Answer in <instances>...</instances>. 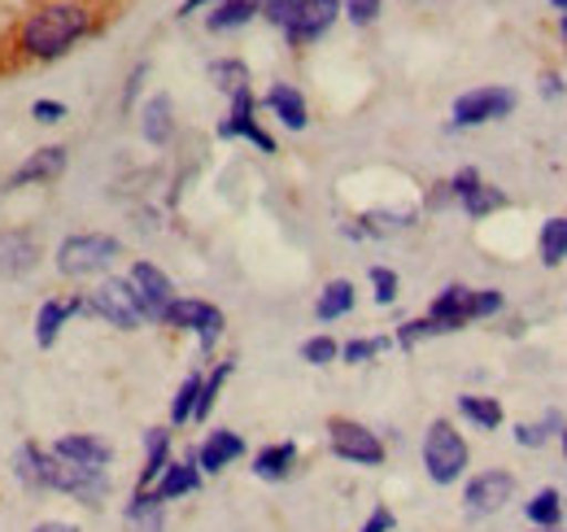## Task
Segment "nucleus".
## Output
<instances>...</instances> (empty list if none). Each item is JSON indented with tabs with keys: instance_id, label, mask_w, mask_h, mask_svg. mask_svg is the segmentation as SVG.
<instances>
[{
	"instance_id": "35",
	"label": "nucleus",
	"mask_w": 567,
	"mask_h": 532,
	"mask_svg": "<svg viewBox=\"0 0 567 532\" xmlns=\"http://www.w3.org/2000/svg\"><path fill=\"white\" fill-rule=\"evenodd\" d=\"M458 205H463V214H467V218H489V214H497V209H506L511 197H506L502 188H494V184H485V180H481L467 197L458 201Z\"/></svg>"
},
{
	"instance_id": "29",
	"label": "nucleus",
	"mask_w": 567,
	"mask_h": 532,
	"mask_svg": "<svg viewBox=\"0 0 567 532\" xmlns=\"http://www.w3.org/2000/svg\"><path fill=\"white\" fill-rule=\"evenodd\" d=\"M524 515H528L537 529H559V524H564V515H567L564 493H559V489H537V493H533V502L524 507Z\"/></svg>"
},
{
	"instance_id": "4",
	"label": "nucleus",
	"mask_w": 567,
	"mask_h": 532,
	"mask_svg": "<svg viewBox=\"0 0 567 532\" xmlns=\"http://www.w3.org/2000/svg\"><path fill=\"white\" fill-rule=\"evenodd\" d=\"M83 306H87V315H96L101 324H110L118 332H136V328L148 324L136 288L127 284V275H105L92 293H83Z\"/></svg>"
},
{
	"instance_id": "7",
	"label": "nucleus",
	"mask_w": 567,
	"mask_h": 532,
	"mask_svg": "<svg viewBox=\"0 0 567 532\" xmlns=\"http://www.w3.org/2000/svg\"><path fill=\"white\" fill-rule=\"evenodd\" d=\"M162 324L175 328V332H193L202 340V354H210L214 345L223 340V332H227V315L214 301H202V297H175L166 306Z\"/></svg>"
},
{
	"instance_id": "28",
	"label": "nucleus",
	"mask_w": 567,
	"mask_h": 532,
	"mask_svg": "<svg viewBox=\"0 0 567 532\" xmlns=\"http://www.w3.org/2000/svg\"><path fill=\"white\" fill-rule=\"evenodd\" d=\"M258 13H262L258 0H218L210 9V18H206V27L214 35H227V31H240L245 22H254Z\"/></svg>"
},
{
	"instance_id": "36",
	"label": "nucleus",
	"mask_w": 567,
	"mask_h": 532,
	"mask_svg": "<svg viewBox=\"0 0 567 532\" xmlns=\"http://www.w3.org/2000/svg\"><path fill=\"white\" fill-rule=\"evenodd\" d=\"M384 349H393V336H354V340L341 345V362L362 367V362H375Z\"/></svg>"
},
{
	"instance_id": "39",
	"label": "nucleus",
	"mask_w": 567,
	"mask_h": 532,
	"mask_svg": "<svg viewBox=\"0 0 567 532\" xmlns=\"http://www.w3.org/2000/svg\"><path fill=\"white\" fill-rule=\"evenodd\" d=\"M427 336H441V328H436L427 315H424V319H406V324L393 332V345H402V349H415V345H420V340H427Z\"/></svg>"
},
{
	"instance_id": "25",
	"label": "nucleus",
	"mask_w": 567,
	"mask_h": 532,
	"mask_svg": "<svg viewBox=\"0 0 567 532\" xmlns=\"http://www.w3.org/2000/svg\"><path fill=\"white\" fill-rule=\"evenodd\" d=\"M13 480L22 484V489H31V493H44V467H49V450L40 446V441H22L18 450H13Z\"/></svg>"
},
{
	"instance_id": "43",
	"label": "nucleus",
	"mask_w": 567,
	"mask_h": 532,
	"mask_svg": "<svg viewBox=\"0 0 567 532\" xmlns=\"http://www.w3.org/2000/svg\"><path fill=\"white\" fill-rule=\"evenodd\" d=\"M71 110H66V101H49V96H40L35 105H31V119L35 123H62Z\"/></svg>"
},
{
	"instance_id": "45",
	"label": "nucleus",
	"mask_w": 567,
	"mask_h": 532,
	"mask_svg": "<svg viewBox=\"0 0 567 532\" xmlns=\"http://www.w3.org/2000/svg\"><path fill=\"white\" fill-rule=\"evenodd\" d=\"M144 79H148V62H141V66L132 70V74H127V88H123V110H132V105L141 101Z\"/></svg>"
},
{
	"instance_id": "48",
	"label": "nucleus",
	"mask_w": 567,
	"mask_h": 532,
	"mask_svg": "<svg viewBox=\"0 0 567 532\" xmlns=\"http://www.w3.org/2000/svg\"><path fill=\"white\" fill-rule=\"evenodd\" d=\"M31 532H79L71 520H44V524H35Z\"/></svg>"
},
{
	"instance_id": "22",
	"label": "nucleus",
	"mask_w": 567,
	"mask_h": 532,
	"mask_svg": "<svg viewBox=\"0 0 567 532\" xmlns=\"http://www.w3.org/2000/svg\"><path fill=\"white\" fill-rule=\"evenodd\" d=\"M197 489H202L197 454H188V459H171V467L162 471V480L153 484V493H157L162 502H179V498H188V493H197Z\"/></svg>"
},
{
	"instance_id": "3",
	"label": "nucleus",
	"mask_w": 567,
	"mask_h": 532,
	"mask_svg": "<svg viewBox=\"0 0 567 532\" xmlns=\"http://www.w3.org/2000/svg\"><path fill=\"white\" fill-rule=\"evenodd\" d=\"M472 467V450L450 419H432L424 432V471L432 484H458Z\"/></svg>"
},
{
	"instance_id": "42",
	"label": "nucleus",
	"mask_w": 567,
	"mask_h": 532,
	"mask_svg": "<svg viewBox=\"0 0 567 532\" xmlns=\"http://www.w3.org/2000/svg\"><path fill=\"white\" fill-rule=\"evenodd\" d=\"M445 184H450V197L463 201L467 193H472V188H476V184H481V171H476V166H463V171H454Z\"/></svg>"
},
{
	"instance_id": "8",
	"label": "nucleus",
	"mask_w": 567,
	"mask_h": 532,
	"mask_svg": "<svg viewBox=\"0 0 567 532\" xmlns=\"http://www.w3.org/2000/svg\"><path fill=\"white\" fill-rule=\"evenodd\" d=\"M328 446L341 463H354V467H380L384 463V441L380 432H371L367 423L358 419H328Z\"/></svg>"
},
{
	"instance_id": "24",
	"label": "nucleus",
	"mask_w": 567,
	"mask_h": 532,
	"mask_svg": "<svg viewBox=\"0 0 567 532\" xmlns=\"http://www.w3.org/2000/svg\"><path fill=\"white\" fill-rule=\"evenodd\" d=\"M166 467H171V428H148L144 432V467L136 475V489H153Z\"/></svg>"
},
{
	"instance_id": "34",
	"label": "nucleus",
	"mask_w": 567,
	"mask_h": 532,
	"mask_svg": "<svg viewBox=\"0 0 567 532\" xmlns=\"http://www.w3.org/2000/svg\"><path fill=\"white\" fill-rule=\"evenodd\" d=\"M231 371H236V358H223L218 367H214L210 376H206V385H202V398H197V415H193V423H206L214 415V406H218V393H223V385L231 380Z\"/></svg>"
},
{
	"instance_id": "6",
	"label": "nucleus",
	"mask_w": 567,
	"mask_h": 532,
	"mask_svg": "<svg viewBox=\"0 0 567 532\" xmlns=\"http://www.w3.org/2000/svg\"><path fill=\"white\" fill-rule=\"evenodd\" d=\"M44 493H66L79 507H101L110 498V467H79L66 463L49 450V467H44Z\"/></svg>"
},
{
	"instance_id": "44",
	"label": "nucleus",
	"mask_w": 567,
	"mask_h": 532,
	"mask_svg": "<svg viewBox=\"0 0 567 532\" xmlns=\"http://www.w3.org/2000/svg\"><path fill=\"white\" fill-rule=\"evenodd\" d=\"M515 441H519L524 450H537V446L550 441V432H546L542 423H515Z\"/></svg>"
},
{
	"instance_id": "53",
	"label": "nucleus",
	"mask_w": 567,
	"mask_h": 532,
	"mask_svg": "<svg viewBox=\"0 0 567 532\" xmlns=\"http://www.w3.org/2000/svg\"><path fill=\"white\" fill-rule=\"evenodd\" d=\"M564 459H567V432H564Z\"/></svg>"
},
{
	"instance_id": "20",
	"label": "nucleus",
	"mask_w": 567,
	"mask_h": 532,
	"mask_svg": "<svg viewBox=\"0 0 567 532\" xmlns=\"http://www.w3.org/2000/svg\"><path fill=\"white\" fill-rule=\"evenodd\" d=\"M262 110H271V119H280L288 132H306L310 127V105L292 83H271L262 96Z\"/></svg>"
},
{
	"instance_id": "10",
	"label": "nucleus",
	"mask_w": 567,
	"mask_h": 532,
	"mask_svg": "<svg viewBox=\"0 0 567 532\" xmlns=\"http://www.w3.org/2000/svg\"><path fill=\"white\" fill-rule=\"evenodd\" d=\"M66 166H71V149H66V144H44V149L27 153V157L4 175V188H9V193H18V188L53 184V180H62V175H66Z\"/></svg>"
},
{
	"instance_id": "54",
	"label": "nucleus",
	"mask_w": 567,
	"mask_h": 532,
	"mask_svg": "<svg viewBox=\"0 0 567 532\" xmlns=\"http://www.w3.org/2000/svg\"><path fill=\"white\" fill-rule=\"evenodd\" d=\"M258 4H262V9H267V4H271V0H258Z\"/></svg>"
},
{
	"instance_id": "21",
	"label": "nucleus",
	"mask_w": 567,
	"mask_h": 532,
	"mask_svg": "<svg viewBox=\"0 0 567 532\" xmlns=\"http://www.w3.org/2000/svg\"><path fill=\"white\" fill-rule=\"evenodd\" d=\"M141 135L153 149H166L175 140V101L166 92H153L141 105Z\"/></svg>"
},
{
	"instance_id": "38",
	"label": "nucleus",
	"mask_w": 567,
	"mask_h": 532,
	"mask_svg": "<svg viewBox=\"0 0 567 532\" xmlns=\"http://www.w3.org/2000/svg\"><path fill=\"white\" fill-rule=\"evenodd\" d=\"M367 279H371L375 306H393V301H398L402 279H398V270H393V266H371V270H367Z\"/></svg>"
},
{
	"instance_id": "37",
	"label": "nucleus",
	"mask_w": 567,
	"mask_h": 532,
	"mask_svg": "<svg viewBox=\"0 0 567 532\" xmlns=\"http://www.w3.org/2000/svg\"><path fill=\"white\" fill-rule=\"evenodd\" d=\"M301 362H310V367H332V362H341V345L328 332L310 336V340H301Z\"/></svg>"
},
{
	"instance_id": "9",
	"label": "nucleus",
	"mask_w": 567,
	"mask_h": 532,
	"mask_svg": "<svg viewBox=\"0 0 567 532\" xmlns=\"http://www.w3.org/2000/svg\"><path fill=\"white\" fill-rule=\"evenodd\" d=\"M511 110H515V92L497 88V83H485V88H472V92H463L454 101L450 123L454 127H485V123H502Z\"/></svg>"
},
{
	"instance_id": "32",
	"label": "nucleus",
	"mask_w": 567,
	"mask_h": 532,
	"mask_svg": "<svg viewBox=\"0 0 567 532\" xmlns=\"http://www.w3.org/2000/svg\"><path fill=\"white\" fill-rule=\"evenodd\" d=\"M537 249H542V263H546V266H564L567 263V214H559V218H546V223H542Z\"/></svg>"
},
{
	"instance_id": "13",
	"label": "nucleus",
	"mask_w": 567,
	"mask_h": 532,
	"mask_svg": "<svg viewBox=\"0 0 567 532\" xmlns=\"http://www.w3.org/2000/svg\"><path fill=\"white\" fill-rule=\"evenodd\" d=\"M127 284L136 288L141 310H144V319H148V324H162L166 306L179 297V293H175V284H171V275H166L162 266H153V263H132V270H127Z\"/></svg>"
},
{
	"instance_id": "12",
	"label": "nucleus",
	"mask_w": 567,
	"mask_h": 532,
	"mask_svg": "<svg viewBox=\"0 0 567 532\" xmlns=\"http://www.w3.org/2000/svg\"><path fill=\"white\" fill-rule=\"evenodd\" d=\"M511 498H515V475L494 467V471H481V475L467 480V489H463V511H467V515H497Z\"/></svg>"
},
{
	"instance_id": "16",
	"label": "nucleus",
	"mask_w": 567,
	"mask_h": 532,
	"mask_svg": "<svg viewBox=\"0 0 567 532\" xmlns=\"http://www.w3.org/2000/svg\"><path fill=\"white\" fill-rule=\"evenodd\" d=\"M74 315H87L83 293H79V297H71V301H62V297L40 301V310H35V345H40V349H53V345L62 340V328L71 324Z\"/></svg>"
},
{
	"instance_id": "27",
	"label": "nucleus",
	"mask_w": 567,
	"mask_h": 532,
	"mask_svg": "<svg viewBox=\"0 0 567 532\" xmlns=\"http://www.w3.org/2000/svg\"><path fill=\"white\" fill-rule=\"evenodd\" d=\"M292 467H297V441H276V446H267V450L254 454V475L258 480H271V484L288 480Z\"/></svg>"
},
{
	"instance_id": "11",
	"label": "nucleus",
	"mask_w": 567,
	"mask_h": 532,
	"mask_svg": "<svg viewBox=\"0 0 567 532\" xmlns=\"http://www.w3.org/2000/svg\"><path fill=\"white\" fill-rule=\"evenodd\" d=\"M218 140H249L258 153H280V144H276V135L262 132V123H258V101H254V88L249 92H236L231 96V110H227V119L218 123Z\"/></svg>"
},
{
	"instance_id": "26",
	"label": "nucleus",
	"mask_w": 567,
	"mask_h": 532,
	"mask_svg": "<svg viewBox=\"0 0 567 532\" xmlns=\"http://www.w3.org/2000/svg\"><path fill=\"white\" fill-rule=\"evenodd\" d=\"M358 293L350 279H328L323 284V293L315 297V319L319 324H337V319H346L350 310H354Z\"/></svg>"
},
{
	"instance_id": "15",
	"label": "nucleus",
	"mask_w": 567,
	"mask_h": 532,
	"mask_svg": "<svg viewBox=\"0 0 567 532\" xmlns=\"http://www.w3.org/2000/svg\"><path fill=\"white\" fill-rule=\"evenodd\" d=\"M40 263V245L27 227H9L0 232V279H22Z\"/></svg>"
},
{
	"instance_id": "30",
	"label": "nucleus",
	"mask_w": 567,
	"mask_h": 532,
	"mask_svg": "<svg viewBox=\"0 0 567 532\" xmlns=\"http://www.w3.org/2000/svg\"><path fill=\"white\" fill-rule=\"evenodd\" d=\"M458 415L467 419V423H476L481 432H494V428H502V406H497V398H485V393H463L458 398Z\"/></svg>"
},
{
	"instance_id": "40",
	"label": "nucleus",
	"mask_w": 567,
	"mask_h": 532,
	"mask_svg": "<svg viewBox=\"0 0 567 532\" xmlns=\"http://www.w3.org/2000/svg\"><path fill=\"white\" fill-rule=\"evenodd\" d=\"M502 306H506L502 288H476V293H472V324H476V319H494V315H502Z\"/></svg>"
},
{
	"instance_id": "50",
	"label": "nucleus",
	"mask_w": 567,
	"mask_h": 532,
	"mask_svg": "<svg viewBox=\"0 0 567 532\" xmlns=\"http://www.w3.org/2000/svg\"><path fill=\"white\" fill-rule=\"evenodd\" d=\"M288 4H297V0H271V4L262 9V18H271V13H280V9H288Z\"/></svg>"
},
{
	"instance_id": "56",
	"label": "nucleus",
	"mask_w": 567,
	"mask_h": 532,
	"mask_svg": "<svg viewBox=\"0 0 567 532\" xmlns=\"http://www.w3.org/2000/svg\"><path fill=\"white\" fill-rule=\"evenodd\" d=\"M564 507H567V502H564Z\"/></svg>"
},
{
	"instance_id": "31",
	"label": "nucleus",
	"mask_w": 567,
	"mask_h": 532,
	"mask_svg": "<svg viewBox=\"0 0 567 532\" xmlns=\"http://www.w3.org/2000/svg\"><path fill=\"white\" fill-rule=\"evenodd\" d=\"M210 83L231 101L236 92H249V66L240 62V58H218V62H210Z\"/></svg>"
},
{
	"instance_id": "17",
	"label": "nucleus",
	"mask_w": 567,
	"mask_h": 532,
	"mask_svg": "<svg viewBox=\"0 0 567 532\" xmlns=\"http://www.w3.org/2000/svg\"><path fill=\"white\" fill-rule=\"evenodd\" d=\"M240 459H245V437L231 432V428H214L210 437L197 446V467H202V475H218V471H227V467L240 463Z\"/></svg>"
},
{
	"instance_id": "47",
	"label": "nucleus",
	"mask_w": 567,
	"mask_h": 532,
	"mask_svg": "<svg viewBox=\"0 0 567 532\" xmlns=\"http://www.w3.org/2000/svg\"><path fill=\"white\" fill-rule=\"evenodd\" d=\"M537 92H542L546 101H559V96H564V79H559V74H542V79H537Z\"/></svg>"
},
{
	"instance_id": "18",
	"label": "nucleus",
	"mask_w": 567,
	"mask_h": 532,
	"mask_svg": "<svg viewBox=\"0 0 567 532\" xmlns=\"http://www.w3.org/2000/svg\"><path fill=\"white\" fill-rule=\"evenodd\" d=\"M49 450H53L58 459L79 463V467H110L114 463L110 441H101V437H92V432H66V437H58Z\"/></svg>"
},
{
	"instance_id": "41",
	"label": "nucleus",
	"mask_w": 567,
	"mask_h": 532,
	"mask_svg": "<svg viewBox=\"0 0 567 532\" xmlns=\"http://www.w3.org/2000/svg\"><path fill=\"white\" fill-rule=\"evenodd\" d=\"M341 9H346V18L354 27H371L380 18V0H341Z\"/></svg>"
},
{
	"instance_id": "52",
	"label": "nucleus",
	"mask_w": 567,
	"mask_h": 532,
	"mask_svg": "<svg viewBox=\"0 0 567 532\" xmlns=\"http://www.w3.org/2000/svg\"><path fill=\"white\" fill-rule=\"evenodd\" d=\"M550 4H555V9H564V13H567V0H550Z\"/></svg>"
},
{
	"instance_id": "19",
	"label": "nucleus",
	"mask_w": 567,
	"mask_h": 532,
	"mask_svg": "<svg viewBox=\"0 0 567 532\" xmlns=\"http://www.w3.org/2000/svg\"><path fill=\"white\" fill-rule=\"evenodd\" d=\"M415 209H367V214H358L354 227H346L354 241H384V236H398V232H406V227H415Z\"/></svg>"
},
{
	"instance_id": "46",
	"label": "nucleus",
	"mask_w": 567,
	"mask_h": 532,
	"mask_svg": "<svg viewBox=\"0 0 567 532\" xmlns=\"http://www.w3.org/2000/svg\"><path fill=\"white\" fill-rule=\"evenodd\" d=\"M393 529H398L393 511H389V507H375V511L362 520V529H358V532H393Z\"/></svg>"
},
{
	"instance_id": "55",
	"label": "nucleus",
	"mask_w": 567,
	"mask_h": 532,
	"mask_svg": "<svg viewBox=\"0 0 567 532\" xmlns=\"http://www.w3.org/2000/svg\"><path fill=\"white\" fill-rule=\"evenodd\" d=\"M537 532H559V529H537Z\"/></svg>"
},
{
	"instance_id": "23",
	"label": "nucleus",
	"mask_w": 567,
	"mask_h": 532,
	"mask_svg": "<svg viewBox=\"0 0 567 532\" xmlns=\"http://www.w3.org/2000/svg\"><path fill=\"white\" fill-rule=\"evenodd\" d=\"M123 524L127 532H166V502L153 489H136L123 507Z\"/></svg>"
},
{
	"instance_id": "5",
	"label": "nucleus",
	"mask_w": 567,
	"mask_h": 532,
	"mask_svg": "<svg viewBox=\"0 0 567 532\" xmlns=\"http://www.w3.org/2000/svg\"><path fill=\"white\" fill-rule=\"evenodd\" d=\"M341 13H346L341 0H297V4H288V9H280V13H271L267 22L280 27L284 40H288L292 49H306V44L323 40V35L337 27Z\"/></svg>"
},
{
	"instance_id": "14",
	"label": "nucleus",
	"mask_w": 567,
	"mask_h": 532,
	"mask_svg": "<svg viewBox=\"0 0 567 532\" xmlns=\"http://www.w3.org/2000/svg\"><path fill=\"white\" fill-rule=\"evenodd\" d=\"M472 293L476 288H467V284H445L436 297H432V306H427V319L445 332H463L467 324H472Z\"/></svg>"
},
{
	"instance_id": "2",
	"label": "nucleus",
	"mask_w": 567,
	"mask_h": 532,
	"mask_svg": "<svg viewBox=\"0 0 567 532\" xmlns=\"http://www.w3.org/2000/svg\"><path fill=\"white\" fill-rule=\"evenodd\" d=\"M123 258V241L118 236H105V232H74L58 245L53 263H58V275L66 279H96L105 275L110 266Z\"/></svg>"
},
{
	"instance_id": "49",
	"label": "nucleus",
	"mask_w": 567,
	"mask_h": 532,
	"mask_svg": "<svg viewBox=\"0 0 567 532\" xmlns=\"http://www.w3.org/2000/svg\"><path fill=\"white\" fill-rule=\"evenodd\" d=\"M214 4H218V0H184V4H179V18H193L197 9H214Z\"/></svg>"
},
{
	"instance_id": "1",
	"label": "nucleus",
	"mask_w": 567,
	"mask_h": 532,
	"mask_svg": "<svg viewBox=\"0 0 567 532\" xmlns=\"http://www.w3.org/2000/svg\"><path fill=\"white\" fill-rule=\"evenodd\" d=\"M87 31H92V13L83 4L53 0V4H40L35 13H27V22L18 31V49L31 62H58V58L71 53Z\"/></svg>"
},
{
	"instance_id": "51",
	"label": "nucleus",
	"mask_w": 567,
	"mask_h": 532,
	"mask_svg": "<svg viewBox=\"0 0 567 532\" xmlns=\"http://www.w3.org/2000/svg\"><path fill=\"white\" fill-rule=\"evenodd\" d=\"M559 35H564V44H567V13H564V22H559Z\"/></svg>"
},
{
	"instance_id": "33",
	"label": "nucleus",
	"mask_w": 567,
	"mask_h": 532,
	"mask_svg": "<svg viewBox=\"0 0 567 532\" xmlns=\"http://www.w3.org/2000/svg\"><path fill=\"white\" fill-rule=\"evenodd\" d=\"M202 385H206V376H202V371H193V376L175 389V398H171V428L193 423V415H197V398H202Z\"/></svg>"
}]
</instances>
